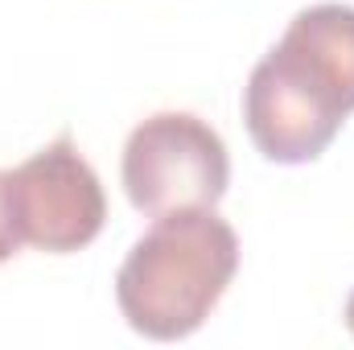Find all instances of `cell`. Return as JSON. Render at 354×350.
<instances>
[{
	"label": "cell",
	"mask_w": 354,
	"mask_h": 350,
	"mask_svg": "<svg viewBox=\"0 0 354 350\" xmlns=\"http://www.w3.org/2000/svg\"><path fill=\"white\" fill-rule=\"evenodd\" d=\"M8 198L21 243L54 256L87 248L107 219L99 174L87 165L71 136H58L54 145L8 169Z\"/></svg>",
	"instance_id": "obj_4"
},
{
	"label": "cell",
	"mask_w": 354,
	"mask_h": 350,
	"mask_svg": "<svg viewBox=\"0 0 354 350\" xmlns=\"http://www.w3.org/2000/svg\"><path fill=\"white\" fill-rule=\"evenodd\" d=\"M132 206L149 219L214 206L227 194L231 161L223 136L194 111H157L140 120L124 140L120 161Z\"/></svg>",
	"instance_id": "obj_3"
},
{
	"label": "cell",
	"mask_w": 354,
	"mask_h": 350,
	"mask_svg": "<svg viewBox=\"0 0 354 350\" xmlns=\"http://www.w3.org/2000/svg\"><path fill=\"white\" fill-rule=\"evenodd\" d=\"M21 248V231L12 219V198H8V169H0V264L8 256H17Z\"/></svg>",
	"instance_id": "obj_5"
},
{
	"label": "cell",
	"mask_w": 354,
	"mask_h": 350,
	"mask_svg": "<svg viewBox=\"0 0 354 350\" xmlns=\"http://www.w3.org/2000/svg\"><path fill=\"white\" fill-rule=\"evenodd\" d=\"M346 330L354 334V293H351V301H346Z\"/></svg>",
	"instance_id": "obj_6"
},
{
	"label": "cell",
	"mask_w": 354,
	"mask_h": 350,
	"mask_svg": "<svg viewBox=\"0 0 354 350\" xmlns=\"http://www.w3.org/2000/svg\"><path fill=\"white\" fill-rule=\"evenodd\" d=\"M354 111V4H309L256 62L243 87V120L276 165L326 153Z\"/></svg>",
	"instance_id": "obj_1"
},
{
	"label": "cell",
	"mask_w": 354,
	"mask_h": 350,
	"mask_svg": "<svg viewBox=\"0 0 354 350\" xmlns=\"http://www.w3.org/2000/svg\"><path fill=\"white\" fill-rule=\"evenodd\" d=\"M235 268L239 235L214 206L157 214L120 264V313L153 342L189 338L223 301Z\"/></svg>",
	"instance_id": "obj_2"
}]
</instances>
